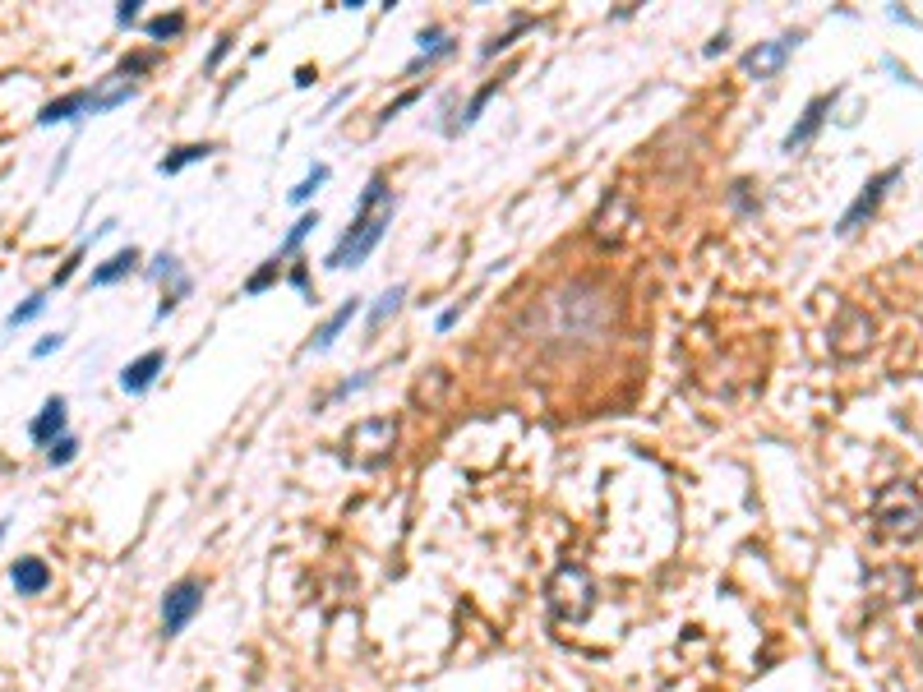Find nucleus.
I'll use <instances>...</instances> for the list:
<instances>
[{"instance_id":"nucleus-8","label":"nucleus","mask_w":923,"mask_h":692,"mask_svg":"<svg viewBox=\"0 0 923 692\" xmlns=\"http://www.w3.org/2000/svg\"><path fill=\"white\" fill-rule=\"evenodd\" d=\"M799 42H804V33H785V37H776V42H762V47H753L744 56V70L753 74V79H776L780 65L794 56Z\"/></svg>"},{"instance_id":"nucleus-25","label":"nucleus","mask_w":923,"mask_h":692,"mask_svg":"<svg viewBox=\"0 0 923 692\" xmlns=\"http://www.w3.org/2000/svg\"><path fill=\"white\" fill-rule=\"evenodd\" d=\"M180 28H185V14L176 10V14H157V19H148V24H144V33L153 37V42H162V37H176Z\"/></svg>"},{"instance_id":"nucleus-11","label":"nucleus","mask_w":923,"mask_h":692,"mask_svg":"<svg viewBox=\"0 0 923 692\" xmlns=\"http://www.w3.org/2000/svg\"><path fill=\"white\" fill-rule=\"evenodd\" d=\"M836 88H831V93H822V97H813V102H808V111L804 116H799V125H794L790 134H785V153H799V148H808L817 139V130H822V120H827V111L836 107Z\"/></svg>"},{"instance_id":"nucleus-23","label":"nucleus","mask_w":923,"mask_h":692,"mask_svg":"<svg viewBox=\"0 0 923 692\" xmlns=\"http://www.w3.org/2000/svg\"><path fill=\"white\" fill-rule=\"evenodd\" d=\"M314 227H319V213L296 217V222H291V231H287V240H282V250H277V259H287V254H296V250H300V240L310 236Z\"/></svg>"},{"instance_id":"nucleus-22","label":"nucleus","mask_w":923,"mask_h":692,"mask_svg":"<svg viewBox=\"0 0 923 692\" xmlns=\"http://www.w3.org/2000/svg\"><path fill=\"white\" fill-rule=\"evenodd\" d=\"M402 300H407V287H402V282H397V287H388L384 296L374 300V310H370V333H379V328H384V323L393 319Z\"/></svg>"},{"instance_id":"nucleus-9","label":"nucleus","mask_w":923,"mask_h":692,"mask_svg":"<svg viewBox=\"0 0 923 692\" xmlns=\"http://www.w3.org/2000/svg\"><path fill=\"white\" fill-rule=\"evenodd\" d=\"M896 176H900V167H891V171H882V176H873L864 185V194H859V199L850 203V213L840 217V236H850V231H859L868 222V217L877 213V203H882V194L891 190V185H896Z\"/></svg>"},{"instance_id":"nucleus-1","label":"nucleus","mask_w":923,"mask_h":692,"mask_svg":"<svg viewBox=\"0 0 923 692\" xmlns=\"http://www.w3.org/2000/svg\"><path fill=\"white\" fill-rule=\"evenodd\" d=\"M610 323H614L610 291L587 282V277L545 291V296L531 305V337H536L540 346H564V351L596 346V342H605Z\"/></svg>"},{"instance_id":"nucleus-18","label":"nucleus","mask_w":923,"mask_h":692,"mask_svg":"<svg viewBox=\"0 0 923 692\" xmlns=\"http://www.w3.org/2000/svg\"><path fill=\"white\" fill-rule=\"evenodd\" d=\"M134 268H139V250H120V254H111L102 268H93V287H116L120 277H130Z\"/></svg>"},{"instance_id":"nucleus-21","label":"nucleus","mask_w":923,"mask_h":692,"mask_svg":"<svg viewBox=\"0 0 923 692\" xmlns=\"http://www.w3.org/2000/svg\"><path fill=\"white\" fill-rule=\"evenodd\" d=\"M208 153H213V144H185V148H176L171 157H162V162H157V171H162V176H176V171H185L190 162H204Z\"/></svg>"},{"instance_id":"nucleus-33","label":"nucleus","mask_w":923,"mask_h":692,"mask_svg":"<svg viewBox=\"0 0 923 692\" xmlns=\"http://www.w3.org/2000/svg\"><path fill=\"white\" fill-rule=\"evenodd\" d=\"M134 19H139V0H120V5H116V24L125 28V24H134Z\"/></svg>"},{"instance_id":"nucleus-30","label":"nucleus","mask_w":923,"mask_h":692,"mask_svg":"<svg viewBox=\"0 0 923 692\" xmlns=\"http://www.w3.org/2000/svg\"><path fill=\"white\" fill-rule=\"evenodd\" d=\"M277 263H282V259H268L264 268H259V273H254L250 282H245V291H250V296H259V291L273 287V282H277Z\"/></svg>"},{"instance_id":"nucleus-10","label":"nucleus","mask_w":923,"mask_h":692,"mask_svg":"<svg viewBox=\"0 0 923 692\" xmlns=\"http://www.w3.org/2000/svg\"><path fill=\"white\" fill-rule=\"evenodd\" d=\"M868 333H873V323H868L864 310H854V305H845L836 319V328H831V346H836L840 356H859L868 346Z\"/></svg>"},{"instance_id":"nucleus-28","label":"nucleus","mask_w":923,"mask_h":692,"mask_svg":"<svg viewBox=\"0 0 923 692\" xmlns=\"http://www.w3.org/2000/svg\"><path fill=\"white\" fill-rule=\"evenodd\" d=\"M494 93H499V79H490V84L480 88V93H471L467 111H462V130H467L471 120H476V116H480V111H485V102H490V97H494Z\"/></svg>"},{"instance_id":"nucleus-19","label":"nucleus","mask_w":923,"mask_h":692,"mask_svg":"<svg viewBox=\"0 0 923 692\" xmlns=\"http://www.w3.org/2000/svg\"><path fill=\"white\" fill-rule=\"evenodd\" d=\"M439 56H453V37H448L444 28H425V33H420V56L411 60V74H416L420 65H430V60H439Z\"/></svg>"},{"instance_id":"nucleus-32","label":"nucleus","mask_w":923,"mask_h":692,"mask_svg":"<svg viewBox=\"0 0 923 692\" xmlns=\"http://www.w3.org/2000/svg\"><path fill=\"white\" fill-rule=\"evenodd\" d=\"M65 346V333H47L42 342H33V360H47L51 351H60Z\"/></svg>"},{"instance_id":"nucleus-15","label":"nucleus","mask_w":923,"mask_h":692,"mask_svg":"<svg viewBox=\"0 0 923 692\" xmlns=\"http://www.w3.org/2000/svg\"><path fill=\"white\" fill-rule=\"evenodd\" d=\"M88 102H93V88H74V93L47 102V107H42V116H37V125H56V120H84L88 116Z\"/></svg>"},{"instance_id":"nucleus-16","label":"nucleus","mask_w":923,"mask_h":692,"mask_svg":"<svg viewBox=\"0 0 923 692\" xmlns=\"http://www.w3.org/2000/svg\"><path fill=\"white\" fill-rule=\"evenodd\" d=\"M10 582H14L19 596H42V591L51 586V568L42 559H19L10 568Z\"/></svg>"},{"instance_id":"nucleus-5","label":"nucleus","mask_w":923,"mask_h":692,"mask_svg":"<svg viewBox=\"0 0 923 692\" xmlns=\"http://www.w3.org/2000/svg\"><path fill=\"white\" fill-rule=\"evenodd\" d=\"M393 443H397V420H388V416L360 420L356 430L347 434V457L356 466H379V462H388Z\"/></svg>"},{"instance_id":"nucleus-17","label":"nucleus","mask_w":923,"mask_h":692,"mask_svg":"<svg viewBox=\"0 0 923 692\" xmlns=\"http://www.w3.org/2000/svg\"><path fill=\"white\" fill-rule=\"evenodd\" d=\"M356 314H360V300H347V305H337V310L324 319V328H319V333L310 337V351H328V346H333L337 337H342V328H347V323L356 319Z\"/></svg>"},{"instance_id":"nucleus-13","label":"nucleus","mask_w":923,"mask_h":692,"mask_svg":"<svg viewBox=\"0 0 923 692\" xmlns=\"http://www.w3.org/2000/svg\"><path fill=\"white\" fill-rule=\"evenodd\" d=\"M162 370H167V351H144L139 360H130V365L120 370V388L139 397V393H148V388H153V379Z\"/></svg>"},{"instance_id":"nucleus-2","label":"nucleus","mask_w":923,"mask_h":692,"mask_svg":"<svg viewBox=\"0 0 923 692\" xmlns=\"http://www.w3.org/2000/svg\"><path fill=\"white\" fill-rule=\"evenodd\" d=\"M388 222H393V194L384 190V180L374 176L370 185H365V194H360L347 236L337 240L333 254H328V268H356V263H365L374 254V245L384 240Z\"/></svg>"},{"instance_id":"nucleus-12","label":"nucleus","mask_w":923,"mask_h":692,"mask_svg":"<svg viewBox=\"0 0 923 692\" xmlns=\"http://www.w3.org/2000/svg\"><path fill=\"white\" fill-rule=\"evenodd\" d=\"M65 420H70V411H65V397H47V406L37 411L33 420H28V439L42 443V448H51L56 439H65Z\"/></svg>"},{"instance_id":"nucleus-35","label":"nucleus","mask_w":923,"mask_h":692,"mask_svg":"<svg viewBox=\"0 0 923 692\" xmlns=\"http://www.w3.org/2000/svg\"><path fill=\"white\" fill-rule=\"evenodd\" d=\"M5 531H10V522H0V540H5Z\"/></svg>"},{"instance_id":"nucleus-4","label":"nucleus","mask_w":923,"mask_h":692,"mask_svg":"<svg viewBox=\"0 0 923 692\" xmlns=\"http://www.w3.org/2000/svg\"><path fill=\"white\" fill-rule=\"evenodd\" d=\"M545 596H550L554 619L582 623L591 609H596V582H591V573L582 568V563H564V568L550 577Z\"/></svg>"},{"instance_id":"nucleus-31","label":"nucleus","mask_w":923,"mask_h":692,"mask_svg":"<svg viewBox=\"0 0 923 692\" xmlns=\"http://www.w3.org/2000/svg\"><path fill=\"white\" fill-rule=\"evenodd\" d=\"M84 250H88V240H84V245H79V250H74V254H70V259L60 263V273H56V277H51V287H65V282H70V277H74V273H79V263H84Z\"/></svg>"},{"instance_id":"nucleus-24","label":"nucleus","mask_w":923,"mask_h":692,"mask_svg":"<svg viewBox=\"0 0 923 692\" xmlns=\"http://www.w3.org/2000/svg\"><path fill=\"white\" fill-rule=\"evenodd\" d=\"M42 310H47V296H42V291H33L24 305H14V310L5 314V328H24V323H33Z\"/></svg>"},{"instance_id":"nucleus-14","label":"nucleus","mask_w":923,"mask_h":692,"mask_svg":"<svg viewBox=\"0 0 923 692\" xmlns=\"http://www.w3.org/2000/svg\"><path fill=\"white\" fill-rule=\"evenodd\" d=\"M448 388H453V374L444 370V365H434V370H425L416 379V388H411V402L425 406V411H439L448 397Z\"/></svg>"},{"instance_id":"nucleus-26","label":"nucleus","mask_w":923,"mask_h":692,"mask_svg":"<svg viewBox=\"0 0 923 692\" xmlns=\"http://www.w3.org/2000/svg\"><path fill=\"white\" fill-rule=\"evenodd\" d=\"M74 457H79V439H74V434H65V439H56L47 448V462L51 466H70Z\"/></svg>"},{"instance_id":"nucleus-7","label":"nucleus","mask_w":923,"mask_h":692,"mask_svg":"<svg viewBox=\"0 0 923 692\" xmlns=\"http://www.w3.org/2000/svg\"><path fill=\"white\" fill-rule=\"evenodd\" d=\"M628 227H633V203H628V194L614 190L610 199L600 203V213L591 217V240L596 245H619L628 236Z\"/></svg>"},{"instance_id":"nucleus-29","label":"nucleus","mask_w":923,"mask_h":692,"mask_svg":"<svg viewBox=\"0 0 923 692\" xmlns=\"http://www.w3.org/2000/svg\"><path fill=\"white\" fill-rule=\"evenodd\" d=\"M324 180H328V167H324V162H319V167H314L310 176H305V180H300V185H296V190H291V203H305V199H310L314 190H319V185H324Z\"/></svg>"},{"instance_id":"nucleus-27","label":"nucleus","mask_w":923,"mask_h":692,"mask_svg":"<svg viewBox=\"0 0 923 692\" xmlns=\"http://www.w3.org/2000/svg\"><path fill=\"white\" fill-rule=\"evenodd\" d=\"M522 28H531V19H513V28H508V33H499L494 42H485V47H480V56L490 60V56H499V51H508V47H513V37L522 33Z\"/></svg>"},{"instance_id":"nucleus-20","label":"nucleus","mask_w":923,"mask_h":692,"mask_svg":"<svg viewBox=\"0 0 923 692\" xmlns=\"http://www.w3.org/2000/svg\"><path fill=\"white\" fill-rule=\"evenodd\" d=\"M167 282H171V287L162 291V305H157V319H167V314L176 310L180 300L190 296V277H185V268H180V263H171V268H167Z\"/></svg>"},{"instance_id":"nucleus-34","label":"nucleus","mask_w":923,"mask_h":692,"mask_svg":"<svg viewBox=\"0 0 923 692\" xmlns=\"http://www.w3.org/2000/svg\"><path fill=\"white\" fill-rule=\"evenodd\" d=\"M457 319H462V305H448V310L439 314V319H434V328H439V333H448V328H453Z\"/></svg>"},{"instance_id":"nucleus-3","label":"nucleus","mask_w":923,"mask_h":692,"mask_svg":"<svg viewBox=\"0 0 923 692\" xmlns=\"http://www.w3.org/2000/svg\"><path fill=\"white\" fill-rule=\"evenodd\" d=\"M873 526L891 540H914L923 531V490L910 480H891L873 499Z\"/></svg>"},{"instance_id":"nucleus-6","label":"nucleus","mask_w":923,"mask_h":692,"mask_svg":"<svg viewBox=\"0 0 923 692\" xmlns=\"http://www.w3.org/2000/svg\"><path fill=\"white\" fill-rule=\"evenodd\" d=\"M199 609H204V582H199V577H180L167 596H162V637H167V642L180 637Z\"/></svg>"}]
</instances>
